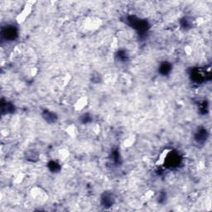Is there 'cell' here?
<instances>
[{
    "label": "cell",
    "instance_id": "obj_5",
    "mask_svg": "<svg viewBox=\"0 0 212 212\" xmlns=\"http://www.w3.org/2000/svg\"><path fill=\"white\" fill-rule=\"evenodd\" d=\"M171 65L169 64L168 62H163L161 66H160V72L162 75H166L171 71Z\"/></svg>",
    "mask_w": 212,
    "mask_h": 212
},
{
    "label": "cell",
    "instance_id": "obj_3",
    "mask_svg": "<svg viewBox=\"0 0 212 212\" xmlns=\"http://www.w3.org/2000/svg\"><path fill=\"white\" fill-rule=\"evenodd\" d=\"M43 117L44 119H46V121H47L48 123H54L57 119V115L53 112H50L48 111V110H45L43 112Z\"/></svg>",
    "mask_w": 212,
    "mask_h": 212
},
{
    "label": "cell",
    "instance_id": "obj_6",
    "mask_svg": "<svg viewBox=\"0 0 212 212\" xmlns=\"http://www.w3.org/2000/svg\"><path fill=\"white\" fill-rule=\"evenodd\" d=\"M48 166H49V168H50L52 171H57V170H59L60 169L59 165L57 164V162H51Z\"/></svg>",
    "mask_w": 212,
    "mask_h": 212
},
{
    "label": "cell",
    "instance_id": "obj_1",
    "mask_svg": "<svg viewBox=\"0 0 212 212\" xmlns=\"http://www.w3.org/2000/svg\"><path fill=\"white\" fill-rule=\"evenodd\" d=\"M6 39H9V40H14L17 36V30L15 29L14 27H8L5 30L3 31L2 33Z\"/></svg>",
    "mask_w": 212,
    "mask_h": 212
},
{
    "label": "cell",
    "instance_id": "obj_4",
    "mask_svg": "<svg viewBox=\"0 0 212 212\" xmlns=\"http://www.w3.org/2000/svg\"><path fill=\"white\" fill-rule=\"evenodd\" d=\"M114 199L113 198V196L111 195H109V194H106L105 196H104L102 197V203L106 207L111 206L114 204Z\"/></svg>",
    "mask_w": 212,
    "mask_h": 212
},
{
    "label": "cell",
    "instance_id": "obj_2",
    "mask_svg": "<svg viewBox=\"0 0 212 212\" xmlns=\"http://www.w3.org/2000/svg\"><path fill=\"white\" fill-rule=\"evenodd\" d=\"M208 136L207 131L205 129H200L198 132L196 133V136H195V139H196V141H197L199 144H202L206 140Z\"/></svg>",
    "mask_w": 212,
    "mask_h": 212
}]
</instances>
